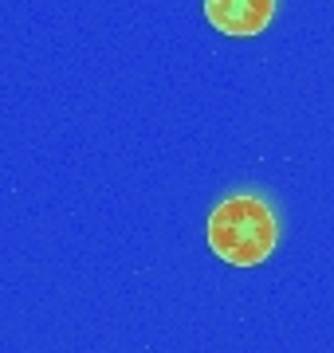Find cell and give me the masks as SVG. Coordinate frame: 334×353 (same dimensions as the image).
I'll return each mask as SVG.
<instances>
[{"label":"cell","mask_w":334,"mask_h":353,"mask_svg":"<svg viewBox=\"0 0 334 353\" xmlns=\"http://www.w3.org/2000/svg\"><path fill=\"white\" fill-rule=\"evenodd\" d=\"M275 243H279V220L256 192H236L208 216V248L232 267L264 263L275 252Z\"/></svg>","instance_id":"6da1fadb"},{"label":"cell","mask_w":334,"mask_h":353,"mask_svg":"<svg viewBox=\"0 0 334 353\" xmlns=\"http://www.w3.org/2000/svg\"><path fill=\"white\" fill-rule=\"evenodd\" d=\"M205 16L220 36L252 39L271 24L275 0H205Z\"/></svg>","instance_id":"7a4b0ae2"}]
</instances>
